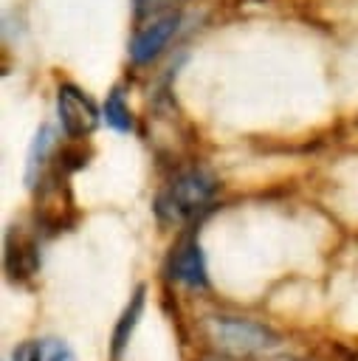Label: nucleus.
<instances>
[{
  "label": "nucleus",
  "instance_id": "7",
  "mask_svg": "<svg viewBox=\"0 0 358 361\" xmlns=\"http://www.w3.org/2000/svg\"><path fill=\"white\" fill-rule=\"evenodd\" d=\"M144 299H147V288L138 285L135 293L130 296L124 313H121L118 322H116V330H113V361H121V355H124V350H127V344H130V336H132V330H135V324H138V319H141Z\"/></svg>",
  "mask_w": 358,
  "mask_h": 361
},
{
  "label": "nucleus",
  "instance_id": "5",
  "mask_svg": "<svg viewBox=\"0 0 358 361\" xmlns=\"http://www.w3.org/2000/svg\"><path fill=\"white\" fill-rule=\"evenodd\" d=\"M166 274L175 282H183L186 288H206L209 285L206 257H203V248L195 237H186L172 248V254L166 259Z\"/></svg>",
  "mask_w": 358,
  "mask_h": 361
},
{
  "label": "nucleus",
  "instance_id": "11",
  "mask_svg": "<svg viewBox=\"0 0 358 361\" xmlns=\"http://www.w3.org/2000/svg\"><path fill=\"white\" fill-rule=\"evenodd\" d=\"M186 0H132V11H135V20H152V17H161V14H172V11H180Z\"/></svg>",
  "mask_w": 358,
  "mask_h": 361
},
{
  "label": "nucleus",
  "instance_id": "9",
  "mask_svg": "<svg viewBox=\"0 0 358 361\" xmlns=\"http://www.w3.org/2000/svg\"><path fill=\"white\" fill-rule=\"evenodd\" d=\"M54 149V130L51 127H39L31 149H28V164H25V183L34 189L42 180V169L48 164V155Z\"/></svg>",
  "mask_w": 358,
  "mask_h": 361
},
{
  "label": "nucleus",
  "instance_id": "8",
  "mask_svg": "<svg viewBox=\"0 0 358 361\" xmlns=\"http://www.w3.org/2000/svg\"><path fill=\"white\" fill-rule=\"evenodd\" d=\"M11 361H76V355L59 338H39L17 344L11 350Z\"/></svg>",
  "mask_w": 358,
  "mask_h": 361
},
{
  "label": "nucleus",
  "instance_id": "2",
  "mask_svg": "<svg viewBox=\"0 0 358 361\" xmlns=\"http://www.w3.org/2000/svg\"><path fill=\"white\" fill-rule=\"evenodd\" d=\"M209 336L220 350L234 353V355L271 350L282 341L279 333H273L271 327L251 322V319H240V316H211L209 319Z\"/></svg>",
  "mask_w": 358,
  "mask_h": 361
},
{
  "label": "nucleus",
  "instance_id": "10",
  "mask_svg": "<svg viewBox=\"0 0 358 361\" xmlns=\"http://www.w3.org/2000/svg\"><path fill=\"white\" fill-rule=\"evenodd\" d=\"M101 118L107 121V127H113L116 133H130L132 130V113L124 102V93L121 87H113L104 99V107H101Z\"/></svg>",
  "mask_w": 358,
  "mask_h": 361
},
{
  "label": "nucleus",
  "instance_id": "3",
  "mask_svg": "<svg viewBox=\"0 0 358 361\" xmlns=\"http://www.w3.org/2000/svg\"><path fill=\"white\" fill-rule=\"evenodd\" d=\"M56 116L68 138H87L99 127V118H101L96 102L70 82L56 87Z\"/></svg>",
  "mask_w": 358,
  "mask_h": 361
},
{
  "label": "nucleus",
  "instance_id": "6",
  "mask_svg": "<svg viewBox=\"0 0 358 361\" xmlns=\"http://www.w3.org/2000/svg\"><path fill=\"white\" fill-rule=\"evenodd\" d=\"M3 265L11 282H25L37 274L39 268V251L37 243L31 237H23L20 231H8L6 234V245H3Z\"/></svg>",
  "mask_w": 358,
  "mask_h": 361
},
{
  "label": "nucleus",
  "instance_id": "4",
  "mask_svg": "<svg viewBox=\"0 0 358 361\" xmlns=\"http://www.w3.org/2000/svg\"><path fill=\"white\" fill-rule=\"evenodd\" d=\"M178 28H180V11L161 14V17H152V20L141 23L132 34V42H130V59L135 65L152 62L155 56L163 54V48L178 34Z\"/></svg>",
  "mask_w": 358,
  "mask_h": 361
},
{
  "label": "nucleus",
  "instance_id": "1",
  "mask_svg": "<svg viewBox=\"0 0 358 361\" xmlns=\"http://www.w3.org/2000/svg\"><path fill=\"white\" fill-rule=\"evenodd\" d=\"M214 192H217V180L211 172L200 166L183 169L155 195V203H152L155 217L163 226L192 223L200 212L209 209V203L214 200Z\"/></svg>",
  "mask_w": 358,
  "mask_h": 361
}]
</instances>
